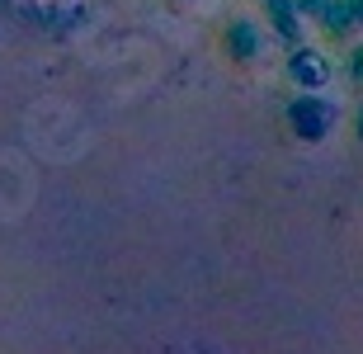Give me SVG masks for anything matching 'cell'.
I'll return each mask as SVG.
<instances>
[{"label": "cell", "mask_w": 363, "mask_h": 354, "mask_svg": "<svg viewBox=\"0 0 363 354\" xmlns=\"http://www.w3.org/2000/svg\"><path fill=\"white\" fill-rule=\"evenodd\" d=\"M340 104L330 95H316V90H293V99L283 104V128L297 137V142H307V147H316V142H325V137L340 128Z\"/></svg>", "instance_id": "1"}, {"label": "cell", "mask_w": 363, "mask_h": 354, "mask_svg": "<svg viewBox=\"0 0 363 354\" xmlns=\"http://www.w3.org/2000/svg\"><path fill=\"white\" fill-rule=\"evenodd\" d=\"M283 76H288L293 90H316V95H325V90L340 81V62H335L330 48L307 38V43H297V48L283 52Z\"/></svg>", "instance_id": "2"}, {"label": "cell", "mask_w": 363, "mask_h": 354, "mask_svg": "<svg viewBox=\"0 0 363 354\" xmlns=\"http://www.w3.org/2000/svg\"><path fill=\"white\" fill-rule=\"evenodd\" d=\"M217 48H222V57H227L231 67L250 71L269 57L274 38H269V28H264V19H255V14H231L227 24H222V33H217Z\"/></svg>", "instance_id": "3"}, {"label": "cell", "mask_w": 363, "mask_h": 354, "mask_svg": "<svg viewBox=\"0 0 363 354\" xmlns=\"http://www.w3.org/2000/svg\"><path fill=\"white\" fill-rule=\"evenodd\" d=\"M359 33H363V24H359L350 0H330V10L311 24V38L321 43V48H350Z\"/></svg>", "instance_id": "4"}, {"label": "cell", "mask_w": 363, "mask_h": 354, "mask_svg": "<svg viewBox=\"0 0 363 354\" xmlns=\"http://www.w3.org/2000/svg\"><path fill=\"white\" fill-rule=\"evenodd\" d=\"M259 10H264V28H269V38L279 43L283 52L311 38V24L302 19V14H297V5H293V0H264Z\"/></svg>", "instance_id": "5"}, {"label": "cell", "mask_w": 363, "mask_h": 354, "mask_svg": "<svg viewBox=\"0 0 363 354\" xmlns=\"http://www.w3.org/2000/svg\"><path fill=\"white\" fill-rule=\"evenodd\" d=\"M340 71H345V81H350L354 90L363 95V33L350 43V48H345V62H340Z\"/></svg>", "instance_id": "6"}, {"label": "cell", "mask_w": 363, "mask_h": 354, "mask_svg": "<svg viewBox=\"0 0 363 354\" xmlns=\"http://www.w3.org/2000/svg\"><path fill=\"white\" fill-rule=\"evenodd\" d=\"M293 5H297V14H302L307 24H316V19L330 10V0H293Z\"/></svg>", "instance_id": "7"}, {"label": "cell", "mask_w": 363, "mask_h": 354, "mask_svg": "<svg viewBox=\"0 0 363 354\" xmlns=\"http://www.w3.org/2000/svg\"><path fill=\"white\" fill-rule=\"evenodd\" d=\"M354 137H359V147H363V99L354 104Z\"/></svg>", "instance_id": "8"}, {"label": "cell", "mask_w": 363, "mask_h": 354, "mask_svg": "<svg viewBox=\"0 0 363 354\" xmlns=\"http://www.w3.org/2000/svg\"><path fill=\"white\" fill-rule=\"evenodd\" d=\"M350 5H354V14H359V24H363V0H350Z\"/></svg>", "instance_id": "9"}, {"label": "cell", "mask_w": 363, "mask_h": 354, "mask_svg": "<svg viewBox=\"0 0 363 354\" xmlns=\"http://www.w3.org/2000/svg\"><path fill=\"white\" fill-rule=\"evenodd\" d=\"M245 5H264V0H245Z\"/></svg>", "instance_id": "10"}]
</instances>
